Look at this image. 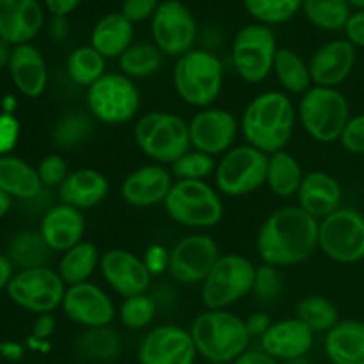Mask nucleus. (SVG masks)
<instances>
[{"mask_svg": "<svg viewBox=\"0 0 364 364\" xmlns=\"http://www.w3.org/2000/svg\"><path fill=\"white\" fill-rule=\"evenodd\" d=\"M318 220L299 205L276 210L258 231L259 258L276 269L306 262L318 247Z\"/></svg>", "mask_w": 364, "mask_h": 364, "instance_id": "nucleus-1", "label": "nucleus"}, {"mask_svg": "<svg viewBox=\"0 0 364 364\" xmlns=\"http://www.w3.org/2000/svg\"><path fill=\"white\" fill-rule=\"evenodd\" d=\"M295 123L297 110L291 100L281 91H265L245 107L240 130L249 146L270 156L287 148Z\"/></svg>", "mask_w": 364, "mask_h": 364, "instance_id": "nucleus-2", "label": "nucleus"}, {"mask_svg": "<svg viewBox=\"0 0 364 364\" xmlns=\"http://www.w3.org/2000/svg\"><path fill=\"white\" fill-rule=\"evenodd\" d=\"M191 336L198 354L208 363H233L249 350L245 320L226 309H208L192 320Z\"/></svg>", "mask_w": 364, "mask_h": 364, "instance_id": "nucleus-3", "label": "nucleus"}, {"mask_svg": "<svg viewBox=\"0 0 364 364\" xmlns=\"http://www.w3.org/2000/svg\"><path fill=\"white\" fill-rule=\"evenodd\" d=\"M178 96L198 109H208L223 92L224 66L210 50L192 48L178 57L173 70Z\"/></svg>", "mask_w": 364, "mask_h": 364, "instance_id": "nucleus-4", "label": "nucleus"}, {"mask_svg": "<svg viewBox=\"0 0 364 364\" xmlns=\"http://www.w3.org/2000/svg\"><path fill=\"white\" fill-rule=\"evenodd\" d=\"M135 144L155 164H171L191 151V132L183 117L171 112H148L134 127Z\"/></svg>", "mask_w": 364, "mask_h": 364, "instance_id": "nucleus-5", "label": "nucleus"}, {"mask_svg": "<svg viewBox=\"0 0 364 364\" xmlns=\"http://www.w3.org/2000/svg\"><path fill=\"white\" fill-rule=\"evenodd\" d=\"M297 119L313 141L331 144L340 141L350 119V107L338 89L313 85L299 102Z\"/></svg>", "mask_w": 364, "mask_h": 364, "instance_id": "nucleus-6", "label": "nucleus"}, {"mask_svg": "<svg viewBox=\"0 0 364 364\" xmlns=\"http://www.w3.org/2000/svg\"><path fill=\"white\" fill-rule=\"evenodd\" d=\"M164 206L174 223L194 230H210L224 217V203L219 192L199 180L174 181Z\"/></svg>", "mask_w": 364, "mask_h": 364, "instance_id": "nucleus-7", "label": "nucleus"}, {"mask_svg": "<svg viewBox=\"0 0 364 364\" xmlns=\"http://www.w3.org/2000/svg\"><path fill=\"white\" fill-rule=\"evenodd\" d=\"M85 105L95 121L119 127L137 116L141 109V91L127 75L105 73L87 89Z\"/></svg>", "mask_w": 364, "mask_h": 364, "instance_id": "nucleus-8", "label": "nucleus"}, {"mask_svg": "<svg viewBox=\"0 0 364 364\" xmlns=\"http://www.w3.org/2000/svg\"><path fill=\"white\" fill-rule=\"evenodd\" d=\"M269 155L249 144L235 146L220 156L215 169L217 191L228 198H242L267 185Z\"/></svg>", "mask_w": 364, "mask_h": 364, "instance_id": "nucleus-9", "label": "nucleus"}, {"mask_svg": "<svg viewBox=\"0 0 364 364\" xmlns=\"http://www.w3.org/2000/svg\"><path fill=\"white\" fill-rule=\"evenodd\" d=\"M256 267L240 255H220L219 262L201 284L203 304L208 309H226L252 294Z\"/></svg>", "mask_w": 364, "mask_h": 364, "instance_id": "nucleus-10", "label": "nucleus"}, {"mask_svg": "<svg viewBox=\"0 0 364 364\" xmlns=\"http://www.w3.org/2000/svg\"><path fill=\"white\" fill-rule=\"evenodd\" d=\"M277 39L272 27L249 23L237 32L231 45V60L238 77L247 84H259L274 70Z\"/></svg>", "mask_w": 364, "mask_h": 364, "instance_id": "nucleus-11", "label": "nucleus"}, {"mask_svg": "<svg viewBox=\"0 0 364 364\" xmlns=\"http://www.w3.org/2000/svg\"><path fill=\"white\" fill-rule=\"evenodd\" d=\"M318 247L341 265L364 259V215L354 208H338L320 220Z\"/></svg>", "mask_w": 364, "mask_h": 364, "instance_id": "nucleus-12", "label": "nucleus"}, {"mask_svg": "<svg viewBox=\"0 0 364 364\" xmlns=\"http://www.w3.org/2000/svg\"><path fill=\"white\" fill-rule=\"evenodd\" d=\"M66 284L50 267L20 270L7 287V295L20 308L34 315H48L63 304Z\"/></svg>", "mask_w": 364, "mask_h": 364, "instance_id": "nucleus-13", "label": "nucleus"}, {"mask_svg": "<svg viewBox=\"0 0 364 364\" xmlns=\"http://www.w3.org/2000/svg\"><path fill=\"white\" fill-rule=\"evenodd\" d=\"M153 45L164 57H181L198 41V21L181 0H162L151 18Z\"/></svg>", "mask_w": 364, "mask_h": 364, "instance_id": "nucleus-14", "label": "nucleus"}, {"mask_svg": "<svg viewBox=\"0 0 364 364\" xmlns=\"http://www.w3.org/2000/svg\"><path fill=\"white\" fill-rule=\"evenodd\" d=\"M219 258V245L212 237L203 233L188 235L171 249L169 274L183 287L203 284Z\"/></svg>", "mask_w": 364, "mask_h": 364, "instance_id": "nucleus-15", "label": "nucleus"}, {"mask_svg": "<svg viewBox=\"0 0 364 364\" xmlns=\"http://www.w3.org/2000/svg\"><path fill=\"white\" fill-rule=\"evenodd\" d=\"M191 144L198 151L208 155H224L233 148L240 132V124L230 110L208 107L201 109L188 123Z\"/></svg>", "mask_w": 364, "mask_h": 364, "instance_id": "nucleus-16", "label": "nucleus"}, {"mask_svg": "<svg viewBox=\"0 0 364 364\" xmlns=\"http://www.w3.org/2000/svg\"><path fill=\"white\" fill-rule=\"evenodd\" d=\"M198 348L191 331L180 326H159L149 331L139 347L141 364H194Z\"/></svg>", "mask_w": 364, "mask_h": 364, "instance_id": "nucleus-17", "label": "nucleus"}, {"mask_svg": "<svg viewBox=\"0 0 364 364\" xmlns=\"http://www.w3.org/2000/svg\"><path fill=\"white\" fill-rule=\"evenodd\" d=\"M60 308L71 322L84 329L109 327L116 318L112 299L98 284L89 281L68 287Z\"/></svg>", "mask_w": 364, "mask_h": 364, "instance_id": "nucleus-18", "label": "nucleus"}, {"mask_svg": "<svg viewBox=\"0 0 364 364\" xmlns=\"http://www.w3.org/2000/svg\"><path fill=\"white\" fill-rule=\"evenodd\" d=\"M98 269L105 283L124 299L146 294L151 284V274L141 256L127 249H109L103 252Z\"/></svg>", "mask_w": 364, "mask_h": 364, "instance_id": "nucleus-19", "label": "nucleus"}, {"mask_svg": "<svg viewBox=\"0 0 364 364\" xmlns=\"http://www.w3.org/2000/svg\"><path fill=\"white\" fill-rule=\"evenodd\" d=\"M173 174L160 164H148L132 171L121 183V198L124 203L137 208L166 203L173 188Z\"/></svg>", "mask_w": 364, "mask_h": 364, "instance_id": "nucleus-20", "label": "nucleus"}, {"mask_svg": "<svg viewBox=\"0 0 364 364\" xmlns=\"http://www.w3.org/2000/svg\"><path fill=\"white\" fill-rule=\"evenodd\" d=\"M313 85L336 89L355 66V46L347 39H333L320 46L308 60Z\"/></svg>", "mask_w": 364, "mask_h": 364, "instance_id": "nucleus-21", "label": "nucleus"}, {"mask_svg": "<svg viewBox=\"0 0 364 364\" xmlns=\"http://www.w3.org/2000/svg\"><path fill=\"white\" fill-rule=\"evenodd\" d=\"M43 25L45 11L39 0H0V39L11 46L31 43Z\"/></svg>", "mask_w": 364, "mask_h": 364, "instance_id": "nucleus-22", "label": "nucleus"}, {"mask_svg": "<svg viewBox=\"0 0 364 364\" xmlns=\"http://www.w3.org/2000/svg\"><path fill=\"white\" fill-rule=\"evenodd\" d=\"M313 343L315 333L297 316L274 322L259 340L262 350L279 363L306 358L313 348Z\"/></svg>", "mask_w": 364, "mask_h": 364, "instance_id": "nucleus-23", "label": "nucleus"}, {"mask_svg": "<svg viewBox=\"0 0 364 364\" xmlns=\"http://www.w3.org/2000/svg\"><path fill=\"white\" fill-rule=\"evenodd\" d=\"M39 233L52 252H66L84 240L85 217L82 210L59 203L45 212Z\"/></svg>", "mask_w": 364, "mask_h": 364, "instance_id": "nucleus-24", "label": "nucleus"}, {"mask_svg": "<svg viewBox=\"0 0 364 364\" xmlns=\"http://www.w3.org/2000/svg\"><path fill=\"white\" fill-rule=\"evenodd\" d=\"M9 75L18 91L27 98H39L48 84V68L38 46H13L9 60Z\"/></svg>", "mask_w": 364, "mask_h": 364, "instance_id": "nucleus-25", "label": "nucleus"}, {"mask_svg": "<svg viewBox=\"0 0 364 364\" xmlns=\"http://www.w3.org/2000/svg\"><path fill=\"white\" fill-rule=\"evenodd\" d=\"M341 198L343 191L340 181L323 171H311L309 174H304L297 192L299 206L316 220L326 219L341 208Z\"/></svg>", "mask_w": 364, "mask_h": 364, "instance_id": "nucleus-26", "label": "nucleus"}, {"mask_svg": "<svg viewBox=\"0 0 364 364\" xmlns=\"http://www.w3.org/2000/svg\"><path fill=\"white\" fill-rule=\"evenodd\" d=\"M109 188V180L100 171L85 167V169L71 171L57 191H59L60 203L85 210L105 201Z\"/></svg>", "mask_w": 364, "mask_h": 364, "instance_id": "nucleus-27", "label": "nucleus"}, {"mask_svg": "<svg viewBox=\"0 0 364 364\" xmlns=\"http://www.w3.org/2000/svg\"><path fill=\"white\" fill-rule=\"evenodd\" d=\"M134 23L121 11L109 13L95 23L89 45L105 59H119L134 45Z\"/></svg>", "mask_w": 364, "mask_h": 364, "instance_id": "nucleus-28", "label": "nucleus"}, {"mask_svg": "<svg viewBox=\"0 0 364 364\" xmlns=\"http://www.w3.org/2000/svg\"><path fill=\"white\" fill-rule=\"evenodd\" d=\"M323 347L333 364H364V322L340 320L327 333Z\"/></svg>", "mask_w": 364, "mask_h": 364, "instance_id": "nucleus-29", "label": "nucleus"}, {"mask_svg": "<svg viewBox=\"0 0 364 364\" xmlns=\"http://www.w3.org/2000/svg\"><path fill=\"white\" fill-rule=\"evenodd\" d=\"M0 191L11 198H38L43 191L38 169L18 156H0Z\"/></svg>", "mask_w": 364, "mask_h": 364, "instance_id": "nucleus-30", "label": "nucleus"}, {"mask_svg": "<svg viewBox=\"0 0 364 364\" xmlns=\"http://www.w3.org/2000/svg\"><path fill=\"white\" fill-rule=\"evenodd\" d=\"M75 350L85 361L109 363L114 361L123 350V340L112 327H95L84 329L77 336Z\"/></svg>", "mask_w": 364, "mask_h": 364, "instance_id": "nucleus-31", "label": "nucleus"}, {"mask_svg": "<svg viewBox=\"0 0 364 364\" xmlns=\"http://www.w3.org/2000/svg\"><path fill=\"white\" fill-rule=\"evenodd\" d=\"M100 258H102V255H100L98 247L92 242L82 240L70 251L63 252L57 272H59L60 279L64 281L66 287L87 283L89 277L100 267Z\"/></svg>", "mask_w": 364, "mask_h": 364, "instance_id": "nucleus-32", "label": "nucleus"}, {"mask_svg": "<svg viewBox=\"0 0 364 364\" xmlns=\"http://www.w3.org/2000/svg\"><path fill=\"white\" fill-rule=\"evenodd\" d=\"M304 174L299 160L288 151H277L269 156V173H267V185L270 191L279 198H291L297 196L301 188Z\"/></svg>", "mask_w": 364, "mask_h": 364, "instance_id": "nucleus-33", "label": "nucleus"}, {"mask_svg": "<svg viewBox=\"0 0 364 364\" xmlns=\"http://www.w3.org/2000/svg\"><path fill=\"white\" fill-rule=\"evenodd\" d=\"M52 249L46 245L39 231H20L9 242L7 258L20 270L46 267Z\"/></svg>", "mask_w": 364, "mask_h": 364, "instance_id": "nucleus-34", "label": "nucleus"}, {"mask_svg": "<svg viewBox=\"0 0 364 364\" xmlns=\"http://www.w3.org/2000/svg\"><path fill=\"white\" fill-rule=\"evenodd\" d=\"M272 71L283 89H287L291 95H304L313 87L308 63L291 48L277 50Z\"/></svg>", "mask_w": 364, "mask_h": 364, "instance_id": "nucleus-35", "label": "nucleus"}, {"mask_svg": "<svg viewBox=\"0 0 364 364\" xmlns=\"http://www.w3.org/2000/svg\"><path fill=\"white\" fill-rule=\"evenodd\" d=\"M95 132V119L91 114H84L80 110L77 112H68L57 119L52 128V141L53 144L64 151H71L91 139Z\"/></svg>", "mask_w": 364, "mask_h": 364, "instance_id": "nucleus-36", "label": "nucleus"}, {"mask_svg": "<svg viewBox=\"0 0 364 364\" xmlns=\"http://www.w3.org/2000/svg\"><path fill=\"white\" fill-rule=\"evenodd\" d=\"M107 59L102 53L96 52L91 45L78 46L68 55L66 71L73 84L89 89L100 80L105 71Z\"/></svg>", "mask_w": 364, "mask_h": 364, "instance_id": "nucleus-37", "label": "nucleus"}, {"mask_svg": "<svg viewBox=\"0 0 364 364\" xmlns=\"http://www.w3.org/2000/svg\"><path fill=\"white\" fill-rule=\"evenodd\" d=\"M348 0H304L302 13L320 31L336 32L347 25L352 14Z\"/></svg>", "mask_w": 364, "mask_h": 364, "instance_id": "nucleus-38", "label": "nucleus"}, {"mask_svg": "<svg viewBox=\"0 0 364 364\" xmlns=\"http://www.w3.org/2000/svg\"><path fill=\"white\" fill-rule=\"evenodd\" d=\"M121 73L134 78H146L155 75L164 64V53L153 43H134L117 59Z\"/></svg>", "mask_w": 364, "mask_h": 364, "instance_id": "nucleus-39", "label": "nucleus"}, {"mask_svg": "<svg viewBox=\"0 0 364 364\" xmlns=\"http://www.w3.org/2000/svg\"><path fill=\"white\" fill-rule=\"evenodd\" d=\"M295 316L313 333H329L340 322L336 306L322 295H308L302 299L295 308Z\"/></svg>", "mask_w": 364, "mask_h": 364, "instance_id": "nucleus-40", "label": "nucleus"}, {"mask_svg": "<svg viewBox=\"0 0 364 364\" xmlns=\"http://www.w3.org/2000/svg\"><path fill=\"white\" fill-rule=\"evenodd\" d=\"M242 2L256 23L272 27L290 21L299 11H302L304 0H242Z\"/></svg>", "mask_w": 364, "mask_h": 364, "instance_id": "nucleus-41", "label": "nucleus"}, {"mask_svg": "<svg viewBox=\"0 0 364 364\" xmlns=\"http://www.w3.org/2000/svg\"><path fill=\"white\" fill-rule=\"evenodd\" d=\"M121 323L130 331H141L151 326L156 316V302L148 294L135 295V297L124 299L119 311Z\"/></svg>", "mask_w": 364, "mask_h": 364, "instance_id": "nucleus-42", "label": "nucleus"}, {"mask_svg": "<svg viewBox=\"0 0 364 364\" xmlns=\"http://www.w3.org/2000/svg\"><path fill=\"white\" fill-rule=\"evenodd\" d=\"M217 162L212 155L194 149L185 153L181 159L171 166V174L178 180H199L205 181L206 178L215 174Z\"/></svg>", "mask_w": 364, "mask_h": 364, "instance_id": "nucleus-43", "label": "nucleus"}, {"mask_svg": "<svg viewBox=\"0 0 364 364\" xmlns=\"http://www.w3.org/2000/svg\"><path fill=\"white\" fill-rule=\"evenodd\" d=\"M283 290L284 283L279 269L267 265V263L256 267L255 287H252V295L256 297V301L262 304H274L281 297Z\"/></svg>", "mask_w": 364, "mask_h": 364, "instance_id": "nucleus-44", "label": "nucleus"}, {"mask_svg": "<svg viewBox=\"0 0 364 364\" xmlns=\"http://www.w3.org/2000/svg\"><path fill=\"white\" fill-rule=\"evenodd\" d=\"M38 174L39 180H41L43 187H57L59 188L63 185V181L66 180L70 171H68L66 160L60 155H46L41 162L38 164Z\"/></svg>", "mask_w": 364, "mask_h": 364, "instance_id": "nucleus-45", "label": "nucleus"}, {"mask_svg": "<svg viewBox=\"0 0 364 364\" xmlns=\"http://www.w3.org/2000/svg\"><path fill=\"white\" fill-rule=\"evenodd\" d=\"M340 142L352 155H364V112L348 119Z\"/></svg>", "mask_w": 364, "mask_h": 364, "instance_id": "nucleus-46", "label": "nucleus"}, {"mask_svg": "<svg viewBox=\"0 0 364 364\" xmlns=\"http://www.w3.org/2000/svg\"><path fill=\"white\" fill-rule=\"evenodd\" d=\"M20 139V121L13 112L0 114V156L9 155Z\"/></svg>", "mask_w": 364, "mask_h": 364, "instance_id": "nucleus-47", "label": "nucleus"}, {"mask_svg": "<svg viewBox=\"0 0 364 364\" xmlns=\"http://www.w3.org/2000/svg\"><path fill=\"white\" fill-rule=\"evenodd\" d=\"M160 6V0H123L121 4V14L127 16L132 23H142L151 20Z\"/></svg>", "mask_w": 364, "mask_h": 364, "instance_id": "nucleus-48", "label": "nucleus"}, {"mask_svg": "<svg viewBox=\"0 0 364 364\" xmlns=\"http://www.w3.org/2000/svg\"><path fill=\"white\" fill-rule=\"evenodd\" d=\"M148 272L153 276H162V274L169 272V262H171V251L164 247L162 244H153L149 245L142 256Z\"/></svg>", "mask_w": 364, "mask_h": 364, "instance_id": "nucleus-49", "label": "nucleus"}, {"mask_svg": "<svg viewBox=\"0 0 364 364\" xmlns=\"http://www.w3.org/2000/svg\"><path fill=\"white\" fill-rule=\"evenodd\" d=\"M343 31L347 34V41H350L355 48H364V11L352 13Z\"/></svg>", "mask_w": 364, "mask_h": 364, "instance_id": "nucleus-50", "label": "nucleus"}, {"mask_svg": "<svg viewBox=\"0 0 364 364\" xmlns=\"http://www.w3.org/2000/svg\"><path fill=\"white\" fill-rule=\"evenodd\" d=\"M272 323L274 322H272V318H270L269 313L258 311V313H252V315H249L247 318H245V329H247L251 340L252 338H258V340H262L263 334L270 329V326H272Z\"/></svg>", "mask_w": 364, "mask_h": 364, "instance_id": "nucleus-51", "label": "nucleus"}, {"mask_svg": "<svg viewBox=\"0 0 364 364\" xmlns=\"http://www.w3.org/2000/svg\"><path fill=\"white\" fill-rule=\"evenodd\" d=\"M55 318L52 316V313L48 315H38L34 326H32V338L39 341H46L53 333H55Z\"/></svg>", "mask_w": 364, "mask_h": 364, "instance_id": "nucleus-52", "label": "nucleus"}, {"mask_svg": "<svg viewBox=\"0 0 364 364\" xmlns=\"http://www.w3.org/2000/svg\"><path fill=\"white\" fill-rule=\"evenodd\" d=\"M52 16H70L82 4V0H43Z\"/></svg>", "mask_w": 364, "mask_h": 364, "instance_id": "nucleus-53", "label": "nucleus"}, {"mask_svg": "<svg viewBox=\"0 0 364 364\" xmlns=\"http://www.w3.org/2000/svg\"><path fill=\"white\" fill-rule=\"evenodd\" d=\"M231 364H281L277 359L270 358L269 354H265L263 350H247L240 355L238 359H235Z\"/></svg>", "mask_w": 364, "mask_h": 364, "instance_id": "nucleus-54", "label": "nucleus"}, {"mask_svg": "<svg viewBox=\"0 0 364 364\" xmlns=\"http://www.w3.org/2000/svg\"><path fill=\"white\" fill-rule=\"evenodd\" d=\"M70 34V23H68V16H52L50 20V36L55 41H64Z\"/></svg>", "mask_w": 364, "mask_h": 364, "instance_id": "nucleus-55", "label": "nucleus"}, {"mask_svg": "<svg viewBox=\"0 0 364 364\" xmlns=\"http://www.w3.org/2000/svg\"><path fill=\"white\" fill-rule=\"evenodd\" d=\"M13 263L6 255H0V291L9 287L11 279H13Z\"/></svg>", "mask_w": 364, "mask_h": 364, "instance_id": "nucleus-56", "label": "nucleus"}, {"mask_svg": "<svg viewBox=\"0 0 364 364\" xmlns=\"http://www.w3.org/2000/svg\"><path fill=\"white\" fill-rule=\"evenodd\" d=\"M11 53H13V46L7 41H4V39H0V71H2L4 68H9Z\"/></svg>", "mask_w": 364, "mask_h": 364, "instance_id": "nucleus-57", "label": "nucleus"}, {"mask_svg": "<svg viewBox=\"0 0 364 364\" xmlns=\"http://www.w3.org/2000/svg\"><path fill=\"white\" fill-rule=\"evenodd\" d=\"M0 350H2V354L6 355V358H9V359H20L21 354H23L21 347H20V345H16V343L0 345Z\"/></svg>", "mask_w": 364, "mask_h": 364, "instance_id": "nucleus-58", "label": "nucleus"}, {"mask_svg": "<svg viewBox=\"0 0 364 364\" xmlns=\"http://www.w3.org/2000/svg\"><path fill=\"white\" fill-rule=\"evenodd\" d=\"M11 205H13V198L9 194H6L4 191H0V219L7 215V212L11 210Z\"/></svg>", "mask_w": 364, "mask_h": 364, "instance_id": "nucleus-59", "label": "nucleus"}, {"mask_svg": "<svg viewBox=\"0 0 364 364\" xmlns=\"http://www.w3.org/2000/svg\"><path fill=\"white\" fill-rule=\"evenodd\" d=\"M348 4L358 7V11H364V0H348Z\"/></svg>", "mask_w": 364, "mask_h": 364, "instance_id": "nucleus-60", "label": "nucleus"}, {"mask_svg": "<svg viewBox=\"0 0 364 364\" xmlns=\"http://www.w3.org/2000/svg\"><path fill=\"white\" fill-rule=\"evenodd\" d=\"M281 364H309V363H308V359H306V358H301V359H291V361H284Z\"/></svg>", "mask_w": 364, "mask_h": 364, "instance_id": "nucleus-61", "label": "nucleus"}, {"mask_svg": "<svg viewBox=\"0 0 364 364\" xmlns=\"http://www.w3.org/2000/svg\"><path fill=\"white\" fill-rule=\"evenodd\" d=\"M208 364H231V363H208Z\"/></svg>", "mask_w": 364, "mask_h": 364, "instance_id": "nucleus-62", "label": "nucleus"}]
</instances>
